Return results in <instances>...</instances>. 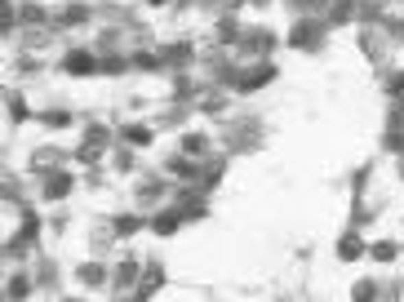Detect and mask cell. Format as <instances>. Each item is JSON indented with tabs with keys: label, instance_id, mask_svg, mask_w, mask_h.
Here are the masks:
<instances>
[{
	"label": "cell",
	"instance_id": "1f68e13d",
	"mask_svg": "<svg viewBox=\"0 0 404 302\" xmlns=\"http://www.w3.org/2000/svg\"><path fill=\"white\" fill-rule=\"evenodd\" d=\"M387 134H404V102H396L387 116Z\"/></svg>",
	"mask_w": 404,
	"mask_h": 302
},
{
	"label": "cell",
	"instance_id": "44dd1931",
	"mask_svg": "<svg viewBox=\"0 0 404 302\" xmlns=\"http://www.w3.org/2000/svg\"><path fill=\"white\" fill-rule=\"evenodd\" d=\"M240 36H244V32H240V23L227 14V18L218 23V40H222V45H240Z\"/></svg>",
	"mask_w": 404,
	"mask_h": 302
},
{
	"label": "cell",
	"instance_id": "8992f818",
	"mask_svg": "<svg viewBox=\"0 0 404 302\" xmlns=\"http://www.w3.org/2000/svg\"><path fill=\"white\" fill-rule=\"evenodd\" d=\"M62 67H67L71 76H89V71H98V54H89V49H71L67 58H62Z\"/></svg>",
	"mask_w": 404,
	"mask_h": 302
},
{
	"label": "cell",
	"instance_id": "d4e9b609",
	"mask_svg": "<svg viewBox=\"0 0 404 302\" xmlns=\"http://www.w3.org/2000/svg\"><path fill=\"white\" fill-rule=\"evenodd\" d=\"M36 235H40V218H36V213L23 205V231H18V240H27V244H32Z\"/></svg>",
	"mask_w": 404,
	"mask_h": 302
},
{
	"label": "cell",
	"instance_id": "b9f144b4",
	"mask_svg": "<svg viewBox=\"0 0 404 302\" xmlns=\"http://www.w3.org/2000/svg\"><path fill=\"white\" fill-rule=\"evenodd\" d=\"M116 302H143V298H116Z\"/></svg>",
	"mask_w": 404,
	"mask_h": 302
},
{
	"label": "cell",
	"instance_id": "7bdbcfd3",
	"mask_svg": "<svg viewBox=\"0 0 404 302\" xmlns=\"http://www.w3.org/2000/svg\"><path fill=\"white\" fill-rule=\"evenodd\" d=\"M62 302H80V298H62Z\"/></svg>",
	"mask_w": 404,
	"mask_h": 302
},
{
	"label": "cell",
	"instance_id": "4316f807",
	"mask_svg": "<svg viewBox=\"0 0 404 302\" xmlns=\"http://www.w3.org/2000/svg\"><path fill=\"white\" fill-rule=\"evenodd\" d=\"M373 258H378V262H396V253H400V244L396 240H378V244H373Z\"/></svg>",
	"mask_w": 404,
	"mask_h": 302
},
{
	"label": "cell",
	"instance_id": "ee69618b",
	"mask_svg": "<svg viewBox=\"0 0 404 302\" xmlns=\"http://www.w3.org/2000/svg\"><path fill=\"white\" fill-rule=\"evenodd\" d=\"M253 5H267V0H253Z\"/></svg>",
	"mask_w": 404,
	"mask_h": 302
},
{
	"label": "cell",
	"instance_id": "f35d334b",
	"mask_svg": "<svg viewBox=\"0 0 404 302\" xmlns=\"http://www.w3.org/2000/svg\"><path fill=\"white\" fill-rule=\"evenodd\" d=\"M161 125H169V129H178V125H182V107H169L165 116H161Z\"/></svg>",
	"mask_w": 404,
	"mask_h": 302
},
{
	"label": "cell",
	"instance_id": "f1b7e54d",
	"mask_svg": "<svg viewBox=\"0 0 404 302\" xmlns=\"http://www.w3.org/2000/svg\"><path fill=\"white\" fill-rule=\"evenodd\" d=\"M18 14H23V23H32V27H40V23H45V9L36 5V0H27V5L18 9Z\"/></svg>",
	"mask_w": 404,
	"mask_h": 302
},
{
	"label": "cell",
	"instance_id": "e0dca14e",
	"mask_svg": "<svg viewBox=\"0 0 404 302\" xmlns=\"http://www.w3.org/2000/svg\"><path fill=\"white\" fill-rule=\"evenodd\" d=\"M120 138H125L129 147H147L152 143V129L147 125H120Z\"/></svg>",
	"mask_w": 404,
	"mask_h": 302
},
{
	"label": "cell",
	"instance_id": "2e32d148",
	"mask_svg": "<svg viewBox=\"0 0 404 302\" xmlns=\"http://www.w3.org/2000/svg\"><path fill=\"white\" fill-rule=\"evenodd\" d=\"M76 280H80V285H89V289H98L102 280H107V271H102V262H80V267H76Z\"/></svg>",
	"mask_w": 404,
	"mask_h": 302
},
{
	"label": "cell",
	"instance_id": "484cf974",
	"mask_svg": "<svg viewBox=\"0 0 404 302\" xmlns=\"http://www.w3.org/2000/svg\"><path fill=\"white\" fill-rule=\"evenodd\" d=\"M40 120H45L49 129H67V125H71V111H67V107H54V111H45Z\"/></svg>",
	"mask_w": 404,
	"mask_h": 302
},
{
	"label": "cell",
	"instance_id": "7a4b0ae2",
	"mask_svg": "<svg viewBox=\"0 0 404 302\" xmlns=\"http://www.w3.org/2000/svg\"><path fill=\"white\" fill-rule=\"evenodd\" d=\"M107 147H111V129L107 125H89V129H84V143L76 151V160H80V165H98V156Z\"/></svg>",
	"mask_w": 404,
	"mask_h": 302
},
{
	"label": "cell",
	"instance_id": "30bf717a",
	"mask_svg": "<svg viewBox=\"0 0 404 302\" xmlns=\"http://www.w3.org/2000/svg\"><path fill=\"white\" fill-rule=\"evenodd\" d=\"M351 18H360V5H355V0H333V5H329V14H324V23H351Z\"/></svg>",
	"mask_w": 404,
	"mask_h": 302
},
{
	"label": "cell",
	"instance_id": "6da1fadb",
	"mask_svg": "<svg viewBox=\"0 0 404 302\" xmlns=\"http://www.w3.org/2000/svg\"><path fill=\"white\" fill-rule=\"evenodd\" d=\"M320 40H324V23L320 18H298L294 23V32H289V45H294V49H320Z\"/></svg>",
	"mask_w": 404,
	"mask_h": 302
},
{
	"label": "cell",
	"instance_id": "3957f363",
	"mask_svg": "<svg viewBox=\"0 0 404 302\" xmlns=\"http://www.w3.org/2000/svg\"><path fill=\"white\" fill-rule=\"evenodd\" d=\"M178 209L187 222H204L209 218V200H204V187H178Z\"/></svg>",
	"mask_w": 404,
	"mask_h": 302
},
{
	"label": "cell",
	"instance_id": "8fae6325",
	"mask_svg": "<svg viewBox=\"0 0 404 302\" xmlns=\"http://www.w3.org/2000/svg\"><path fill=\"white\" fill-rule=\"evenodd\" d=\"M360 253H364V240H360L355 231H342V235H337V258H342V262H355Z\"/></svg>",
	"mask_w": 404,
	"mask_h": 302
},
{
	"label": "cell",
	"instance_id": "4fadbf2b",
	"mask_svg": "<svg viewBox=\"0 0 404 302\" xmlns=\"http://www.w3.org/2000/svg\"><path fill=\"white\" fill-rule=\"evenodd\" d=\"M178 151H182V156H191V160H204V156H209V138H204V134H182Z\"/></svg>",
	"mask_w": 404,
	"mask_h": 302
},
{
	"label": "cell",
	"instance_id": "d590c367",
	"mask_svg": "<svg viewBox=\"0 0 404 302\" xmlns=\"http://www.w3.org/2000/svg\"><path fill=\"white\" fill-rule=\"evenodd\" d=\"M18 18H23V14H18V9L9 5V0H0V27H14Z\"/></svg>",
	"mask_w": 404,
	"mask_h": 302
},
{
	"label": "cell",
	"instance_id": "74e56055",
	"mask_svg": "<svg viewBox=\"0 0 404 302\" xmlns=\"http://www.w3.org/2000/svg\"><path fill=\"white\" fill-rule=\"evenodd\" d=\"M360 45H364V54H369V58H378V54H382V49H378V36H373V32H364Z\"/></svg>",
	"mask_w": 404,
	"mask_h": 302
},
{
	"label": "cell",
	"instance_id": "52a82bcc",
	"mask_svg": "<svg viewBox=\"0 0 404 302\" xmlns=\"http://www.w3.org/2000/svg\"><path fill=\"white\" fill-rule=\"evenodd\" d=\"M62 160H67V156H62L58 147H40V151L32 156V169H36V174H58Z\"/></svg>",
	"mask_w": 404,
	"mask_h": 302
},
{
	"label": "cell",
	"instance_id": "83f0119b",
	"mask_svg": "<svg viewBox=\"0 0 404 302\" xmlns=\"http://www.w3.org/2000/svg\"><path fill=\"white\" fill-rule=\"evenodd\" d=\"M382 18H387V14H382V5H378V0H364V5H360V23H382Z\"/></svg>",
	"mask_w": 404,
	"mask_h": 302
},
{
	"label": "cell",
	"instance_id": "e575fe53",
	"mask_svg": "<svg viewBox=\"0 0 404 302\" xmlns=\"http://www.w3.org/2000/svg\"><path fill=\"white\" fill-rule=\"evenodd\" d=\"M32 111H27V102L18 98V93H9V120H27Z\"/></svg>",
	"mask_w": 404,
	"mask_h": 302
},
{
	"label": "cell",
	"instance_id": "5b68a950",
	"mask_svg": "<svg viewBox=\"0 0 404 302\" xmlns=\"http://www.w3.org/2000/svg\"><path fill=\"white\" fill-rule=\"evenodd\" d=\"M71 187H76V183H71V174H67V169H58V174H45L40 191H45V200H67Z\"/></svg>",
	"mask_w": 404,
	"mask_h": 302
},
{
	"label": "cell",
	"instance_id": "f546056e",
	"mask_svg": "<svg viewBox=\"0 0 404 302\" xmlns=\"http://www.w3.org/2000/svg\"><path fill=\"white\" fill-rule=\"evenodd\" d=\"M174 93L178 98H195V93H204V89H195V80H187V76H174Z\"/></svg>",
	"mask_w": 404,
	"mask_h": 302
},
{
	"label": "cell",
	"instance_id": "ac0fdd59",
	"mask_svg": "<svg viewBox=\"0 0 404 302\" xmlns=\"http://www.w3.org/2000/svg\"><path fill=\"white\" fill-rule=\"evenodd\" d=\"M54 23H58V27H80V23H89V9H84V5H67Z\"/></svg>",
	"mask_w": 404,
	"mask_h": 302
},
{
	"label": "cell",
	"instance_id": "7402d4cb",
	"mask_svg": "<svg viewBox=\"0 0 404 302\" xmlns=\"http://www.w3.org/2000/svg\"><path fill=\"white\" fill-rule=\"evenodd\" d=\"M351 298H355V302H378L382 289L373 285V280H355V285H351Z\"/></svg>",
	"mask_w": 404,
	"mask_h": 302
},
{
	"label": "cell",
	"instance_id": "5bb4252c",
	"mask_svg": "<svg viewBox=\"0 0 404 302\" xmlns=\"http://www.w3.org/2000/svg\"><path fill=\"white\" fill-rule=\"evenodd\" d=\"M161 280H165V267H161V262H152V267L143 271V285H138V298H152L156 289H161Z\"/></svg>",
	"mask_w": 404,
	"mask_h": 302
},
{
	"label": "cell",
	"instance_id": "603a6c76",
	"mask_svg": "<svg viewBox=\"0 0 404 302\" xmlns=\"http://www.w3.org/2000/svg\"><path fill=\"white\" fill-rule=\"evenodd\" d=\"M222 107H227V93H222V89H204L200 93V111H213V116H218Z\"/></svg>",
	"mask_w": 404,
	"mask_h": 302
},
{
	"label": "cell",
	"instance_id": "ba28073f",
	"mask_svg": "<svg viewBox=\"0 0 404 302\" xmlns=\"http://www.w3.org/2000/svg\"><path fill=\"white\" fill-rule=\"evenodd\" d=\"M240 49L244 54H271V45H276V32H267V27H258V32H244L240 36Z\"/></svg>",
	"mask_w": 404,
	"mask_h": 302
},
{
	"label": "cell",
	"instance_id": "d6a6232c",
	"mask_svg": "<svg viewBox=\"0 0 404 302\" xmlns=\"http://www.w3.org/2000/svg\"><path fill=\"white\" fill-rule=\"evenodd\" d=\"M324 5H329V0H289V9H298L302 18H311L316 9H324Z\"/></svg>",
	"mask_w": 404,
	"mask_h": 302
},
{
	"label": "cell",
	"instance_id": "9c48e42d",
	"mask_svg": "<svg viewBox=\"0 0 404 302\" xmlns=\"http://www.w3.org/2000/svg\"><path fill=\"white\" fill-rule=\"evenodd\" d=\"M182 222H187V218H182V209H161V213L152 218V231H156V235H174Z\"/></svg>",
	"mask_w": 404,
	"mask_h": 302
},
{
	"label": "cell",
	"instance_id": "60d3db41",
	"mask_svg": "<svg viewBox=\"0 0 404 302\" xmlns=\"http://www.w3.org/2000/svg\"><path fill=\"white\" fill-rule=\"evenodd\" d=\"M391 36H396V40H404V23H391Z\"/></svg>",
	"mask_w": 404,
	"mask_h": 302
},
{
	"label": "cell",
	"instance_id": "ab89813d",
	"mask_svg": "<svg viewBox=\"0 0 404 302\" xmlns=\"http://www.w3.org/2000/svg\"><path fill=\"white\" fill-rule=\"evenodd\" d=\"M387 147L396 151V156H404V134H387Z\"/></svg>",
	"mask_w": 404,
	"mask_h": 302
},
{
	"label": "cell",
	"instance_id": "cb8c5ba5",
	"mask_svg": "<svg viewBox=\"0 0 404 302\" xmlns=\"http://www.w3.org/2000/svg\"><path fill=\"white\" fill-rule=\"evenodd\" d=\"M5 294H9V302H18V298H27V294H32V276H9V285H5Z\"/></svg>",
	"mask_w": 404,
	"mask_h": 302
},
{
	"label": "cell",
	"instance_id": "7c38bea8",
	"mask_svg": "<svg viewBox=\"0 0 404 302\" xmlns=\"http://www.w3.org/2000/svg\"><path fill=\"white\" fill-rule=\"evenodd\" d=\"M138 280H143V267H138V258H120V267H116V285H120V289H134Z\"/></svg>",
	"mask_w": 404,
	"mask_h": 302
},
{
	"label": "cell",
	"instance_id": "ffe728a7",
	"mask_svg": "<svg viewBox=\"0 0 404 302\" xmlns=\"http://www.w3.org/2000/svg\"><path fill=\"white\" fill-rule=\"evenodd\" d=\"M138 231H143V218H138V213H120L116 226H111V235H138Z\"/></svg>",
	"mask_w": 404,
	"mask_h": 302
},
{
	"label": "cell",
	"instance_id": "9a60e30c",
	"mask_svg": "<svg viewBox=\"0 0 404 302\" xmlns=\"http://www.w3.org/2000/svg\"><path fill=\"white\" fill-rule=\"evenodd\" d=\"M195 58V49L187 40H174V45H165V62H174V67H187V62Z\"/></svg>",
	"mask_w": 404,
	"mask_h": 302
},
{
	"label": "cell",
	"instance_id": "836d02e7",
	"mask_svg": "<svg viewBox=\"0 0 404 302\" xmlns=\"http://www.w3.org/2000/svg\"><path fill=\"white\" fill-rule=\"evenodd\" d=\"M161 196H165V187H161V183H143V187H138V200H143V205L161 200Z\"/></svg>",
	"mask_w": 404,
	"mask_h": 302
},
{
	"label": "cell",
	"instance_id": "277c9868",
	"mask_svg": "<svg viewBox=\"0 0 404 302\" xmlns=\"http://www.w3.org/2000/svg\"><path fill=\"white\" fill-rule=\"evenodd\" d=\"M276 76H280V67H276V62H262V67H253V71H240L236 80H231V89H236V93H258L262 84H267V80H276Z\"/></svg>",
	"mask_w": 404,
	"mask_h": 302
},
{
	"label": "cell",
	"instance_id": "4dcf8cb0",
	"mask_svg": "<svg viewBox=\"0 0 404 302\" xmlns=\"http://www.w3.org/2000/svg\"><path fill=\"white\" fill-rule=\"evenodd\" d=\"M382 89H387L391 98H404V71H391L387 80H382Z\"/></svg>",
	"mask_w": 404,
	"mask_h": 302
},
{
	"label": "cell",
	"instance_id": "8d00e7d4",
	"mask_svg": "<svg viewBox=\"0 0 404 302\" xmlns=\"http://www.w3.org/2000/svg\"><path fill=\"white\" fill-rule=\"evenodd\" d=\"M134 62H138V67H147V71H152V67H161V58H156L152 49H138V54H134Z\"/></svg>",
	"mask_w": 404,
	"mask_h": 302
},
{
	"label": "cell",
	"instance_id": "d6986e66",
	"mask_svg": "<svg viewBox=\"0 0 404 302\" xmlns=\"http://www.w3.org/2000/svg\"><path fill=\"white\" fill-rule=\"evenodd\" d=\"M169 174H174V178H200V169H195L191 165V156H174V160H169Z\"/></svg>",
	"mask_w": 404,
	"mask_h": 302
}]
</instances>
